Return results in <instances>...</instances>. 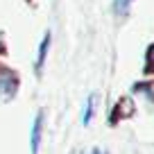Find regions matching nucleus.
Instances as JSON below:
<instances>
[{
    "instance_id": "nucleus-1",
    "label": "nucleus",
    "mask_w": 154,
    "mask_h": 154,
    "mask_svg": "<svg viewBox=\"0 0 154 154\" xmlns=\"http://www.w3.org/2000/svg\"><path fill=\"white\" fill-rule=\"evenodd\" d=\"M14 88H16V79L7 72L0 75V97H9L14 95Z\"/></svg>"
},
{
    "instance_id": "nucleus-2",
    "label": "nucleus",
    "mask_w": 154,
    "mask_h": 154,
    "mask_svg": "<svg viewBox=\"0 0 154 154\" xmlns=\"http://www.w3.org/2000/svg\"><path fill=\"white\" fill-rule=\"evenodd\" d=\"M41 125H43V116L38 113L36 120L32 125V154H38V145H41Z\"/></svg>"
},
{
    "instance_id": "nucleus-3",
    "label": "nucleus",
    "mask_w": 154,
    "mask_h": 154,
    "mask_svg": "<svg viewBox=\"0 0 154 154\" xmlns=\"http://www.w3.org/2000/svg\"><path fill=\"white\" fill-rule=\"evenodd\" d=\"M48 45H50V32L43 36V41H41V48H38V57H36V68L43 66L45 61V52H48Z\"/></svg>"
},
{
    "instance_id": "nucleus-4",
    "label": "nucleus",
    "mask_w": 154,
    "mask_h": 154,
    "mask_svg": "<svg viewBox=\"0 0 154 154\" xmlns=\"http://www.w3.org/2000/svg\"><path fill=\"white\" fill-rule=\"evenodd\" d=\"M131 2H134V0H116V2H113L116 14H118V16H127V14H129Z\"/></svg>"
},
{
    "instance_id": "nucleus-5",
    "label": "nucleus",
    "mask_w": 154,
    "mask_h": 154,
    "mask_svg": "<svg viewBox=\"0 0 154 154\" xmlns=\"http://www.w3.org/2000/svg\"><path fill=\"white\" fill-rule=\"evenodd\" d=\"M91 116H93V95H88L86 109H84V116H82V122H84V125H88V122H91Z\"/></svg>"
},
{
    "instance_id": "nucleus-6",
    "label": "nucleus",
    "mask_w": 154,
    "mask_h": 154,
    "mask_svg": "<svg viewBox=\"0 0 154 154\" xmlns=\"http://www.w3.org/2000/svg\"><path fill=\"white\" fill-rule=\"evenodd\" d=\"M149 63L154 66V48H152V52H149Z\"/></svg>"
},
{
    "instance_id": "nucleus-7",
    "label": "nucleus",
    "mask_w": 154,
    "mask_h": 154,
    "mask_svg": "<svg viewBox=\"0 0 154 154\" xmlns=\"http://www.w3.org/2000/svg\"><path fill=\"white\" fill-rule=\"evenodd\" d=\"M93 154H100V149H93Z\"/></svg>"
}]
</instances>
